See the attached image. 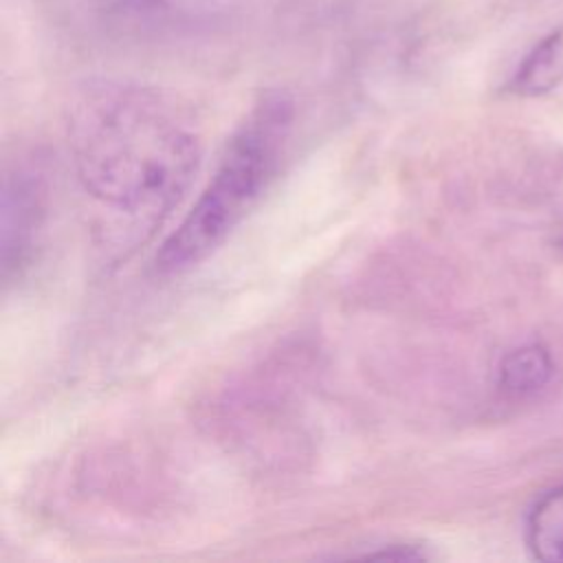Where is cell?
<instances>
[{
	"mask_svg": "<svg viewBox=\"0 0 563 563\" xmlns=\"http://www.w3.org/2000/svg\"><path fill=\"white\" fill-rule=\"evenodd\" d=\"M68 147L81 187L108 209L167 213L189 187L202 154L189 114L136 86L90 88L73 108Z\"/></svg>",
	"mask_w": 563,
	"mask_h": 563,
	"instance_id": "1",
	"label": "cell"
},
{
	"mask_svg": "<svg viewBox=\"0 0 563 563\" xmlns=\"http://www.w3.org/2000/svg\"><path fill=\"white\" fill-rule=\"evenodd\" d=\"M292 123V101L268 92L235 130L194 207L156 253V271L180 273L209 257L244 220L277 172Z\"/></svg>",
	"mask_w": 563,
	"mask_h": 563,
	"instance_id": "2",
	"label": "cell"
},
{
	"mask_svg": "<svg viewBox=\"0 0 563 563\" xmlns=\"http://www.w3.org/2000/svg\"><path fill=\"white\" fill-rule=\"evenodd\" d=\"M44 189L35 174L18 169L7 176L2 198V275H20L26 266L44 213Z\"/></svg>",
	"mask_w": 563,
	"mask_h": 563,
	"instance_id": "3",
	"label": "cell"
},
{
	"mask_svg": "<svg viewBox=\"0 0 563 563\" xmlns=\"http://www.w3.org/2000/svg\"><path fill=\"white\" fill-rule=\"evenodd\" d=\"M563 81V29L541 37L521 59L508 88L521 97H541Z\"/></svg>",
	"mask_w": 563,
	"mask_h": 563,
	"instance_id": "4",
	"label": "cell"
},
{
	"mask_svg": "<svg viewBox=\"0 0 563 563\" xmlns=\"http://www.w3.org/2000/svg\"><path fill=\"white\" fill-rule=\"evenodd\" d=\"M136 18L165 24H207L235 13L246 0H119Z\"/></svg>",
	"mask_w": 563,
	"mask_h": 563,
	"instance_id": "5",
	"label": "cell"
},
{
	"mask_svg": "<svg viewBox=\"0 0 563 563\" xmlns=\"http://www.w3.org/2000/svg\"><path fill=\"white\" fill-rule=\"evenodd\" d=\"M552 376V358L541 345H521L499 363V387L512 398L532 396Z\"/></svg>",
	"mask_w": 563,
	"mask_h": 563,
	"instance_id": "6",
	"label": "cell"
},
{
	"mask_svg": "<svg viewBox=\"0 0 563 563\" xmlns=\"http://www.w3.org/2000/svg\"><path fill=\"white\" fill-rule=\"evenodd\" d=\"M526 537L539 561L563 563V486L545 493L534 504Z\"/></svg>",
	"mask_w": 563,
	"mask_h": 563,
	"instance_id": "7",
	"label": "cell"
}]
</instances>
